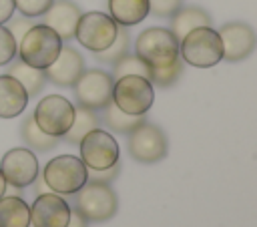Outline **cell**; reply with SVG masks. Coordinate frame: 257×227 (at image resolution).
Returning <instances> with one entry per match:
<instances>
[{"mask_svg":"<svg viewBox=\"0 0 257 227\" xmlns=\"http://www.w3.org/2000/svg\"><path fill=\"white\" fill-rule=\"evenodd\" d=\"M70 209L80 213L86 221L104 223L118 211V197L106 183L86 181L76 193L70 195Z\"/></svg>","mask_w":257,"mask_h":227,"instance_id":"cell-1","label":"cell"},{"mask_svg":"<svg viewBox=\"0 0 257 227\" xmlns=\"http://www.w3.org/2000/svg\"><path fill=\"white\" fill-rule=\"evenodd\" d=\"M179 56L183 62L197 68H211L223 60L219 32L211 26H199L179 40Z\"/></svg>","mask_w":257,"mask_h":227,"instance_id":"cell-2","label":"cell"},{"mask_svg":"<svg viewBox=\"0 0 257 227\" xmlns=\"http://www.w3.org/2000/svg\"><path fill=\"white\" fill-rule=\"evenodd\" d=\"M62 48V38L46 24H34L18 42V58L34 68H46Z\"/></svg>","mask_w":257,"mask_h":227,"instance_id":"cell-3","label":"cell"},{"mask_svg":"<svg viewBox=\"0 0 257 227\" xmlns=\"http://www.w3.org/2000/svg\"><path fill=\"white\" fill-rule=\"evenodd\" d=\"M135 54L149 66L161 68L179 58V38L163 26H151L137 36Z\"/></svg>","mask_w":257,"mask_h":227,"instance_id":"cell-4","label":"cell"},{"mask_svg":"<svg viewBox=\"0 0 257 227\" xmlns=\"http://www.w3.org/2000/svg\"><path fill=\"white\" fill-rule=\"evenodd\" d=\"M86 165L80 157L58 155L50 159L42 169V179L48 189L56 195H72L86 183Z\"/></svg>","mask_w":257,"mask_h":227,"instance_id":"cell-5","label":"cell"},{"mask_svg":"<svg viewBox=\"0 0 257 227\" xmlns=\"http://www.w3.org/2000/svg\"><path fill=\"white\" fill-rule=\"evenodd\" d=\"M155 88L149 78L139 74H126L112 84V102L126 115H147L153 106Z\"/></svg>","mask_w":257,"mask_h":227,"instance_id":"cell-6","label":"cell"},{"mask_svg":"<svg viewBox=\"0 0 257 227\" xmlns=\"http://www.w3.org/2000/svg\"><path fill=\"white\" fill-rule=\"evenodd\" d=\"M126 151L135 161L149 165L167 157L169 141L161 127L145 121L126 135Z\"/></svg>","mask_w":257,"mask_h":227,"instance_id":"cell-7","label":"cell"},{"mask_svg":"<svg viewBox=\"0 0 257 227\" xmlns=\"http://www.w3.org/2000/svg\"><path fill=\"white\" fill-rule=\"evenodd\" d=\"M32 117L40 131L60 139L72 125L74 104L68 98H64L62 94H48V96L40 98Z\"/></svg>","mask_w":257,"mask_h":227,"instance_id":"cell-8","label":"cell"},{"mask_svg":"<svg viewBox=\"0 0 257 227\" xmlns=\"http://www.w3.org/2000/svg\"><path fill=\"white\" fill-rule=\"evenodd\" d=\"M118 24L104 12H84L80 14L76 28H74V38L90 52H100L104 50L116 36Z\"/></svg>","mask_w":257,"mask_h":227,"instance_id":"cell-9","label":"cell"},{"mask_svg":"<svg viewBox=\"0 0 257 227\" xmlns=\"http://www.w3.org/2000/svg\"><path fill=\"white\" fill-rule=\"evenodd\" d=\"M112 84L114 78L100 68L84 70L78 80L72 84L74 98L78 106H86L90 110H100L104 104L112 100Z\"/></svg>","mask_w":257,"mask_h":227,"instance_id":"cell-10","label":"cell"},{"mask_svg":"<svg viewBox=\"0 0 257 227\" xmlns=\"http://www.w3.org/2000/svg\"><path fill=\"white\" fill-rule=\"evenodd\" d=\"M78 149L80 161L86 165V169H106L118 163V143L108 131L98 127L80 139Z\"/></svg>","mask_w":257,"mask_h":227,"instance_id":"cell-11","label":"cell"},{"mask_svg":"<svg viewBox=\"0 0 257 227\" xmlns=\"http://www.w3.org/2000/svg\"><path fill=\"white\" fill-rule=\"evenodd\" d=\"M0 171L8 185L24 189L38 177V159L30 149H10L0 161Z\"/></svg>","mask_w":257,"mask_h":227,"instance_id":"cell-12","label":"cell"},{"mask_svg":"<svg viewBox=\"0 0 257 227\" xmlns=\"http://www.w3.org/2000/svg\"><path fill=\"white\" fill-rule=\"evenodd\" d=\"M70 205L62 195L42 193L36 195L30 207V225L32 227H66L70 219Z\"/></svg>","mask_w":257,"mask_h":227,"instance_id":"cell-13","label":"cell"},{"mask_svg":"<svg viewBox=\"0 0 257 227\" xmlns=\"http://www.w3.org/2000/svg\"><path fill=\"white\" fill-rule=\"evenodd\" d=\"M217 32L227 62H241L255 50V32L245 22H227Z\"/></svg>","mask_w":257,"mask_h":227,"instance_id":"cell-14","label":"cell"},{"mask_svg":"<svg viewBox=\"0 0 257 227\" xmlns=\"http://www.w3.org/2000/svg\"><path fill=\"white\" fill-rule=\"evenodd\" d=\"M82 72H84L82 54L76 48L64 46V44H62L58 56L54 58V62L44 68L46 82H52L56 86H72Z\"/></svg>","mask_w":257,"mask_h":227,"instance_id":"cell-15","label":"cell"},{"mask_svg":"<svg viewBox=\"0 0 257 227\" xmlns=\"http://www.w3.org/2000/svg\"><path fill=\"white\" fill-rule=\"evenodd\" d=\"M80 8L78 4L70 0H52L48 10L42 14V24L50 26L62 40L74 38V28L80 18Z\"/></svg>","mask_w":257,"mask_h":227,"instance_id":"cell-16","label":"cell"},{"mask_svg":"<svg viewBox=\"0 0 257 227\" xmlns=\"http://www.w3.org/2000/svg\"><path fill=\"white\" fill-rule=\"evenodd\" d=\"M28 104L24 86L10 74H0V119L18 117Z\"/></svg>","mask_w":257,"mask_h":227,"instance_id":"cell-17","label":"cell"},{"mask_svg":"<svg viewBox=\"0 0 257 227\" xmlns=\"http://www.w3.org/2000/svg\"><path fill=\"white\" fill-rule=\"evenodd\" d=\"M108 16L118 26H135L149 16V0H108Z\"/></svg>","mask_w":257,"mask_h":227,"instance_id":"cell-18","label":"cell"},{"mask_svg":"<svg viewBox=\"0 0 257 227\" xmlns=\"http://www.w3.org/2000/svg\"><path fill=\"white\" fill-rule=\"evenodd\" d=\"M199 26H211V16L207 10L199 6H181L173 16H171V32L181 40L187 32Z\"/></svg>","mask_w":257,"mask_h":227,"instance_id":"cell-19","label":"cell"},{"mask_svg":"<svg viewBox=\"0 0 257 227\" xmlns=\"http://www.w3.org/2000/svg\"><path fill=\"white\" fill-rule=\"evenodd\" d=\"M30 205L18 195L0 197V227H28Z\"/></svg>","mask_w":257,"mask_h":227,"instance_id":"cell-20","label":"cell"},{"mask_svg":"<svg viewBox=\"0 0 257 227\" xmlns=\"http://www.w3.org/2000/svg\"><path fill=\"white\" fill-rule=\"evenodd\" d=\"M98 121L116 135H128L133 129H137L141 123H145V115H126L122 112L112 100L108 104H104L100 108V117Z\"/></svg>","mask_w":257,"mask_h":227,"instance_id":"cell-21","label":"cell"},{"mask_svg":"<svg viewBox=\"0 0 257 227\" xmlns=\"http://www.w3.org/2000/svg\"><path fill=\"white\" fill-rule=\"evenodd\" d=\"M6 66H8V72H6V74L14 76V78L24 86V90H26L28 96H36V94L44 88V84H46V74H44L42 68H34V66L26 64V62H22L20 58H18V60L12 58Z\"/></svg>","mask_w":257,"mask_h":227,"instance_id":"cell-22","label":"cell"},{"mask_svg":"<svg viewBox=\"0 0 257 227\" xmlns=\"http://www.w3.org/2000/svg\"><path fill=\"white\" fill-rule=\"evenodd\" d=\"M98 125H100V121H98L96 110H90V108H86V106H74L72 125H70V129H68L60 139H62L64 143H68V145H78L80 139H82L86 133H90L92 129H96Z\"/></svg>","mask_w":257,"mask_h":227,"instance_id":"cell-23","label":"cell"},{"mask_svg":"<svg viewBox=\"0 0 257 227\" xmlns=\"http://www.w3.org/2000/svg\"><path fill=\"white\" fill-rule=\"evenodd\" d=\"M20 135H22V141L26 143V147L30 151H38V153H48L50 149H54L60 143L58 137H52V135H46L44 131H40L38 125L34 123V117L32 115H28L22 121Z\"/></svg>","mask_w":257,"mask_h":227,"instance_id":"cell-24","label":"cell"},{"mask_svg":"<svg viewBox=\"0 0 257 227\" xmlns=\"http://www.w3.org/2000/svg\"><path fill=\"white\" fill-rule=\"evenodd\" d=\"M128 48H131V34H128V28L126 26H118L116 30V36L114 40L100 52H92L94 58L102 64H114L118 58H122L124 54H128Z\"/></svg>","mask_w":257,"mask_h":227,"instance_id":"cell-25","label":"cell"},{"mask_svg":"<svg viewBox=\"0 0 257 227\" xmlns=\"http://www.w3.org/2000/svg\"><path fill=\"white\" fill-rule=\"evenodd\" d=\"M183 74V60L181 56L167 64V66H161V68H149V80L153 86H161V88H167V86H173L177 84V80L181 78Z\"/></svg>","mask_w":257,"mask_h":227,"instance_id":"cell-26","label":"cell"},{"mask_svg":"<svg viewBox=\"0 0 257 227\" xmlns=\"http://www.w3.org/2000/svg\"><path fill=\"white\" fill-rule=\"evenodd\" d=\"M126 74H139V76H145L149 78V66L137 56V54H124L122 58H118L114 64H112V78H120V76H126Z\"/></svg>","mask_w":257,"mask_h":227,"instance_id":"cell-27","label":"cell"},{"mask_svg":"<svg viewBox=\"0 0 257 227\" xmlns=\"http://www.w3.org/2000/svg\"><path fill=\"white\" fill-rule=\"evenodd\" d=\"M18 52V42L10 34V30L0 24V66H6Z\"/></svg>","mask_w":257,"mask_h":227,"instance_id":"cell-28","label":"cell"},{"mask_svg":"<svg viewBox=\"0 0 257 227\" xmlns=\"http://www.w3.org/2000/svg\"><path fill=\"white\" fill-rule=\"evenodd\" d=\"M50 4H52V0H14V8L22 16H28V18L42 16Z\"/></svg>","mask_w":257,"mask_h":227,"instance_id":"cell-29","label":"cell"},{"mask_svg":"<svg viewBox=\"0 0 257 227\" xmlns=\"http://www.w3.org/2000/svg\"><path fill=\"white\" fill-rule=\"evenodd\" d=\"M181 6L183 0H149V14H155L159 18H171Z\"/></svg>","mask_w":257,"mask_h":227,"instance_id":"cell-30","label":"cell"},{"mask_svg":"<svg viewBox=\"0 0 257 227\" xmlns=\"http://www.w3.org/2000/svg\"><path fill=\"white\" fill-rule=\"evenodd\" d=\"M120 173V163H114L112 167H106V169H88L86 173V181H92V183H106L110 185Z\"/></svg>","mask_w":257,"mask_h":227,"instance_id":"cell-31","label":"cell"},{"mask_svg":"<svg viewBox=\"0 0 257 227\" xmlns=\"http://www.w3.org/2000/svg\"><path fill=\"white\" fill-rule=\"evenodd\" d=\"M6 24H8L6 28L10 30V34L14 36L16 42H20V38L26 34V30H28L30 26H34L32 18H28V16H10V20H8Z\"/></svg>","mask_w":257,"mask_h":227,"instance_id":"cell-32","label":"cell"},{"mask_svg":"<svg viewBox=\"0 0 257 227\" xmlns=\"http://www.w3.org/2000/svg\"><path fill=\"white\" fill-rule=\"evenodd\" d=\"M14 0H0V24H6L14 16Z\"/></svg>","mask_w":257,"mask_h":227,"instance_id":"cell-33","label":"cell"},{"mask_svg":"<svg viewBox=\"0 0 257 227\" xmlns=\"http://www.w3.org/2000/svg\"><path fill=\"white\" fill-rule=\"evenodd\" d=\"M66 227H88V221H86V219H84L80 213L70 211V219H68Z\"/></svg>","mask_w":257,"mask_h":227,"instance_id":"cell-34","label":"cell"},{"mask_svg":"<svg viewBox=\"0 0 257 227\" xmlns=\"http://www.w3.org/2000/svg\"><path fill=\"white\" fill-rule=\"evenodd\" d=\"M32 189H34V193H36V195L50 193V189H48V185L44 183V179H42V175H40V173H38V177L32 181Z\"/></svg>","mask_w":257,"mask_h":227,"instance_id":"cell-35","label":"cell"},{"mask_svg":"<svg viewBox=\"0 0 257 227\" xmlns=\"http://www.w3.org/2000/svg\"><path fill=\"white\" fill-rule=\"evenodd\" d=\"M6 185H8V183H6V179H4V175H2V171H0V197L6 193Z\"/></svg>","mask_w":257,"mask_h":227,"instance_id":"cell-36","label":"cell"},{"mask_svg":"<svg viewBox=\"0 0 257 227\" xmlns=\"http://www.w3.org/2000/svg\"><path fill=\"white\" fill-rule=\"evenodd\" d=\"M28 227H32V225H28Z\"/></svg>","mask_w":257,"mask_h":227,"instance_id":"cell-37","label":"cell"}]
</instances>
